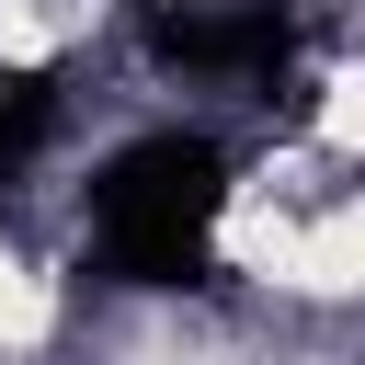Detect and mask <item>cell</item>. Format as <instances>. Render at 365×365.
<instances>
[{"instance_id":"cell-1","label":"cell","mask_w":365,"mask_h":365,"mask_svg":"<svg viewBox=\"0 0 365 365\" xmlns=\"http://www.w3.org/2000/svg\"><path fill=\"white\" fill-rule=\"evenodd\" d=\"M274 285H308V297H365V194L354 205H319L285 228L274 251Z\"/></svg>"},{"instance_id":"cell-2","label":"cell","mask_w":365,"mask_h":365,"mask_svg":"<svg viewBox=\"0 0 365 365\" xmlns=\"http://www.w3.org/2000/svg\"><path fill=\"white\" fill-rule=\"evenodd\" d=\"M57 331V297H46V274L23 262V251H0V354H34Z\"/></svg>"},{"instance_id":"cell-3","label":"cell","mask_w":365,"mask_h":365,"mask_svg":"<svg viewBox=\"0 0 365 365\" xmlns=\"http://www.w3.org/2000/svg\"><path fill=\"white\" fill-rule=\"evenodd\" d=\"M319 137H331L342 160H365V68H342V80H331V103H319Z\"/></svg>"}]
</instances>
